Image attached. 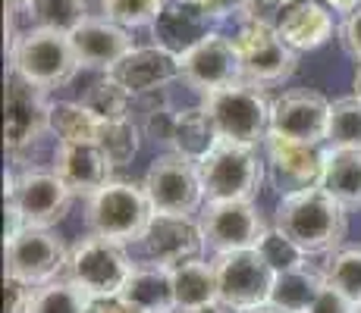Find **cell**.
<instances>
[{
	"label": "cell",
	"instance_id": "cell-1",
	"mask_svg": "<svg viewBox=\"0 0 361 313\" xmlns=\"http://www.w3.org/2000/svg\"><path fill=\"white\" fill-rule=\"evenodd\" d=\"M270 222L283 235H289L308 257L327 260L330 254L345 248L343 241L349 235V207L339 204L324 185H314L283 194L276 200Z\"/></svg>",
	"mask_w": 361,
	"mask_h": 313
},
{
	"label": "cell",
	"instance_id": "cell-2",
	"mask_svg": "<svg viewBox=\"0 0 361 313\" xmlns=\"http://www.w3.org/2000/svg\"><path fill=\"white\" fill-rule=\"evenodd\" d=\"M274 13L261 0H245V6L235 16V51L242 63V79L255 82L261 88H276L289 82L298 69V53L276 32V23L267 16Z\"/></svg>",
	"mask_w": 361,
	"mask_h": 313
},
{
	"label": "cell",
	"instance_id": "cell-3",
	"mask_svg": "<svg viewBox=\"0 0 361 313\" xmlns=\"http://www.w3.org/2000/svg\"><path fill=\"white\" fill-rule=\"evenodd\" d=\"M151 217L154 207L145 194V185L129 179H114L85 198V232L116 245H138Z\"/></svg>",
	"mask_w": 361,
	"mask_h": 313
},
{
	"label": "cell",
	"instance_id": "cell-4",
	"mask_svg": "<svg viewBox=\"0 0 361 313\" xmlns=\"http://www.w3.org/2000/svg\"><path fill=\"white\" fill-rule=\"evenodd\" d=\"M201 107L211 116L220 141L264 144L270 135V107L274 97L255 82H233L211 94H201Z\"/></svg>",
	"mask_w": 361,
	"mask_h": 313
},
{
	"label": "cell",
	"instance_id": "cell-5",
	"mask_svg": "<svg viewBox=\"0 0 361 313\" xmlns=\"http://www.w3.org/2000/svg\"><path fill=\"white\" fill-rule=\"evenodd\" d=\"M198 166L207 200H255L267 185V160L261 144L217 141Z\"/></svg>",
	"mask_w": 361,
	"mask_h": 313
},
{
	"label": "cell",
	"instance_id": "cell-6",
	"mask_svg": "<svg viewBox=\"0 0 361 313\" xmlns=\"http://www.w3.org/2000/svg\"><path fill=\"white\" fill-rule=\"evenodd\" d=\"M10 69L35 85L54 91V88L69 85L82 66L66 32L32 25V29L19 32V38L10 44Z\"/></svg>",
	"mask_w": 361,
	"mask_h": 313
},
{
	"label": "cell",
	"instance_id": "cell-7",
	"mask_svg": "<svg viewBox=\"0 0 361 313\" xmlns=\"http://www.w3.org/2000/svg\"><path fill=\"white\" fill-rule=\"evenodd\" d=\"M142 185L154 213H166V217H198L201 207L207 204L198 160L173 154V151L151 160Z\"/></svg>",
	"mask_w": 361,
	"mask_h": 313
},
{
	"label": "cell",
	"instance_id": "cell-8",
	"mask_svg": "<svg viewBox=\"0 0 361 313\" xmlns=\"http://www.w3.org/2000/svg\"><path fill=\"white\" fill-rule=\"evenodd\" d=\"M51 113H54L51 91L10 69L6 72V91H4L6 154L19 160L25 151H32L35 144L44 141V135H51Z\"/></svg>",
	"mask_w": 361,
	"mask_h": 313
},
{
	"label": "cell",
	"instance_id": "cell-9",
	"mask_svg": "<svg viewBox=\"0 0 361 313\" xmlns=\"http://www.w3.org/2000/svg\"><path fill=\"white\" fill-rule=\"evenodd\" d=\"M135 260L129 257L126 245L88 235L69 245V263H66V279L75 282L88 298H116L123 295Z\"/></svg>",
	"mask_w": 361,
	"mask_h": 313
},
{
	"label": "cell",
	"instance_id": "cell-10",
	"mask_svg": "<svg viewBox=\"0 0 361 313\" xmlns=\"http://www.w3.org/2000/svg\"><path fill=\"white\" fill-rule=\"evenodd\" d=\"M4 198L16 200L25 226L54 229L66 219L75 194L51 166H16L4 172Z\"/></svg>",
	"mask_w": 361,
	"mask_h": 313
},
{
	"label": "cell",
	"instance_id": "cell-11",
	"mask_svg": "<svg viewBox=\"0 0 361 313\" xmlns=\"http://www.w3.org/2000/svg\"><path fill=\"white\" fill-rule=\"evenodd\" d=\"M214 276H217V298L233 310H248L270 301L276 273L258 248L214 254Z\"/></svg>",
	"mask_w": 361,
	"mask_h": 313
},
{
	"label": "cell",
	"instance_id": "cell-12",
	"mask_svg": "<svg viewBox=\"0 0 361 313\" xmlns=\"http://www.w3.org/2000/svg\"><path fill=\"white\" fill-rule=\"evenodd\" d=\"M4 250L6 276H16L35 288L60 279L69 263V245L63 241V235L41 226H25L13 241H4Z\"/></svg>",
	"mask_w": 361,
	"mask_h": 313
},
{
	"label": "cell",
	"instance_id": "cell-13",
	"mask_svg": "<svg viewBox=\"0 0 361 313\" xmlns=\"http://www.w3.org/2000/svg\"><path fill=\"white\" fill-rule=\"evenodd\" d=\"M204 248L211 254L258 248L270 222L264 219L255 200H207L198 213Z\"/></svg>",
	"mask_w": 361,
	"mask_h": 313
},
{
	"label": "cell",
	"instance_id": "cell-14",
	"mask_svg": "<svg viewBox=\"0 0 361 313\" xmlns=\"http://www.w3.org/2000/svg\"><path fill=\"white\" fill-rule=\"evenodd\" d=\"M179 79L195 97L242 82V63L233 34L211 32L179 57Z\"/></svg>",
	"mask_w": 361,
	"mask_h": 313
},
{
	"label": "cell",
	"instance_id": "cell-15",
	"mask_svg": "<svg viewBox=\"0 0 361 313\" xmlns=\"http://www.w3.org/2000/svg\"><path fill=\"white\" fill-rule=\"evenodd\" d=\"M261 148H264V160H267V182L280 191V198L324 182L327 148H321V144L293 141V138L270 132Z\"/></svg>",
	"mask_w": 361,
	"mask_h": 313
},
{
	"label": "cell",
	"instance_id": "cell-16",
	"mask_svg": "<svg viewBox=\"0 0 361 313\" xmlns=\"http://www.w3.org/2000/svg\"><path fill=\"white\" fill-rule=\"evenodd\" d=\"M330 107L327 94L314 91V88H289V91L274 97L270 107V132L283 138L305 144H327L330 129Z\"/></svg>",
	"mask_w": 361,
	"mask_h": 313
},
{
	"label": "cell",
	"instance_id": "cell-17",
	"mask_svg": "<svg viewBox=\"0 0 361 313\" xmlns=\"http://www.w3.org/2000/svg\"><path fill=\"white\" fill-rule=\"evenodd\" d=\"M204 232H201L198 217H166V213H154L138 238V254L142 260L161 263V267L176 269L179 263L198 260L204 254Z\"/></svg>",
	"mask_w": 361,
	"mask_h": 313
},
{
	"label": "cell",
	"instance_id": "cell-18",
	"mask_svg": "<svg viewBox=\"0 0 361 313\" xmlns=\"http://www.w3.org/2000/svg\"><path fill=\"white\" fill-rule=\"evenodd\" d=\"M69 41L79 57V66L92 69V72H114L116 63L135 47L129 29L110 23L107 16H88L85 23L69 32Z\"/></svg>",
	"mask_w": 361,
	"mask_h": 313
},
{
	"label": "cell",
	"instance_id": "cell-19",
	"mask_svg": "<svg viewBox=\"0 0 361 313\" xmlns=\"http://www.w3.org/2000/svg\"><path fill=\"white\" fill-rule=\"evenodd\" d=\"M51 170L66 182L75 198H92L98 188L114 182L116 166L101 151V144H66L57 141L51 157Z\"/></svg>",
	"mask_w": 361,
	"mask_h": 313
},
{
	"label": "cell",
	"instance_id": "cell-20",
	"mask_svg": "<svg viewBox=\"0 0 361 313\" xmlns=\"http://www.w3.org/2000/svg\"><path fill=\"white\" fill-rule=\"evenodd\" d=\"M217 25V19L195 0H164L161 16L151 25V38L157 47L183 57L189 47H195L201 38H207Z\"/></svg>",
	"mask_w": 361,
	"mask_h": 313
},
{
	"label": "cell",
	"instance_id": "cell-21",
	"mask_svg": "<svg viewBox=\"0 0 361 313\" xmlns=\"http://www.w3.org/2000/svg\"><path fill=\"white\" fill-rule=\"evenodd\" d=\"M114 75L135 97L154 94V91H161V88H170V85H176V82H183L179 79V57L157 44L132 47L126 57L116 63Z\"/></svg>",
	"mask_w": 361,
	"mask_h": 313
},
{
	"label": "cell",
	"instance_id": "cell-22",
	"mask_svg": "<svg viewBox=\"0 0 361 313\" xmlns=\"http://www.w3.org/2000/svg\"><path fill=\"white\" fill-rule=\"evenodd\" d=\"M276 32L295 53H311L333 38V10H327L321 0H302L280 13Z\"/></svg>",
	"mask_w": 361,
	"mask_h": 313
},
{
	"label": "cell",
	"instance_id": "cell-23",
	"mask_svg": "<svg viewBox=\"0 0 361 313\" xmlns=\"http://www.w3.org/2000/svg\"><path fill=\"white\" fill-rule=\"evenodd\" d=\"M123 301L142 313H176V288H173V269L151 260H135L126 285Z\"/></svg>",
	"mask_w": 361,
	"mask_h": 313
},
{
	"label": "cell",
	"instance_id": "cell-24",
	"mask_svg": "<svg viewBox=\"0 0 361 313\" xmlns=\"http://www.w3.org/2000/svg\"><path fill=\"white\" fill-rule=\"evenodd\" d=\"M217 129H214L211 116L204 113V107H201V97H195L192 103H183V110H179L176 122H173V135H170V144H166V151H173V154H183L189 160H204L211 154L214 148H217Z\"/></svg>",
	"mask_w": 361,
	"mask_h": 313
},
{
	"label": "cell",
	"instance_id": "cell-25",
	"mask_svg": "<svg viewBox=\"0 0 361 313\" xmlns=\"http://www.w3.org/2000/svg\"><path fill=\"white\" fill-rule=\"evenodd\" d=\"M324 288H327L324 267L305 263V267L289 269V273H276L274 291H270V304L283 307L286 313H311V307L317 304Z\"/></svg>",
	"mask_w": 361,
	"mask_h": 313
},
{
	"label": "cell",
	"instance_id": "cell-26",
	"mask_svg": "<svg viewBox=\"0 0 361 313\" xmlns=\"http://www.w3.org/2000/svg\"><path fill=\"white\" fill-rule=\"evenodd\" d=\"M173 288H176V310L179 313H195L201 307H207V304L220 301L214 263L204 260V257L179 263V267L173 269Z\"/></svg>",
	"mask_w": 361,
	"mask_h": 313
},
{
	"label": "cell",
	"instance_id": "cell-27",
	"mask_svg": "<svg viewBox=\"0 0 361 313\" xmlns=\"http://www.w3.org/2000/svg\"><path fill=\"white\" fill-rule=\"evenodd\" d=\"M339 204L361 210V151L358 148H327L321 182Z\"/></svg>",
	"mask_w": 361,
	"mask_h": 313
},
{
	"label": "cell",
	"instance_id": "cell-28",
	"mask_svg": "<svg viewBox=\"0 0 361 313\" xmlns=\"http://www.w3.org/2000/svg\"><path fill=\"white\" fill-rule=\"evenodd\" d=\"M82 103L98 120L107 122V120H129V116H135L138 97L114 72H98L92 79V85L85 88V94H82Z\"/></svg>",
	"mask_w": 361,
	"mask_h": 313
},
{
	"label": "cell",
	"instance_id": "cell-29",
	"mask_svg": "<svg viewBox=\"0 0 361 313\" xmlns=\"http://www.w3.org/2000/svg\"><path fill=\"white\" fill-rule=\"evenodd\" d=\"M104 120L92 113L82 101H54L51 135L66 144H98Z\"/></svg>",
	"mask_w": 361,
	"mask_h": 313
},
{
	"label": "cell",
	"instance_id": "cell-30",
	"mask_svg": "<svg viewBox=\"0 0 361 313\" xmlns=\"http://www.w3.org/2000/svg\"><path fill=\"white\" fill-rule=\"evenodd\" d=\"M142 125H138L135 116H129V120H107L101 125V151L110 157V163L116 166V170H123V166H129L132 160L138 157V148H142Z\"/></svg>",
	"mask_w": 361,
	"mask_h": 313
},
{
	"label": "cell",
	"instance_id": "cell-31",
	"mask_svg": "<svg viewBox=\"0 0 361 313\" xmlns=\"http://www.w3.org/2000/svg\"><path fill=\"white\" fill-rule=\"evenodd\" d=\"M29 16L38 29H57L69 34L92 13H88V0H32Z\"/></svg>",
	"mask_w": 361,
	"mask_h": 313
},
{
	"label": "cell",
	"instance_id": "cell-32",
	"mask_svg": "<svg viewBox=\"0 0 361 313\" xmlns=\"http://www.w3.org/2000/svg\"><path fill=\"white\" fill-rule=\"evenodd\" d=\"M327 148H358L361 151V101L355 94L333 101Z\"/></svg>",
	"mask_w": 361,
	"mask_h": 313
},
{
	"label": "cell",
	"instance_id": "cell-33",
	"mask_svg": "<svg viewBox=\"0 0 361 313\" xmlns=\"http://www.w3.org/2000/svg\"><path fill=\"white\" fill-rule=\"evenodd\" d=\"M88 307H92V298L66 276H60L38 288L32 313H88Z\"/></svg>",
	"mask_w": 361,
	"mask_h": 313
},
{
	"label": "cell",
	"instance_id": "cell-34",
	"mask_svg": "<svg viewBox=\"0 0 361 313\" xmlns=\"http://www.w3.org/2000/svg\"><path fill=\"white\" fill-rule=\"evenodd\" d=\"M324 276L352 304H361V248H339L324 260Z\"/></svg>",
	"mask_w": 361,
	"mask_h": 313
},
{
	"label": "cell",
	"instance_id": "cell-35",
	"mask_svg": "<svg viewBox=\"0 0 361 313\" xmlns=\"http://www.w3.org/2000/svg\"><path fill=\"white\" fill-rule=\"evenodd\" d=\"M101 16L123 29H151L154 19L161 16L164 0H98Z\"/></svg>",
	"mask_w": 361,
	"mask_h": 313
},
{
	"label": "cell",
	"instance_id": "cell-36",
	"mask_svg": "<svg viewBox=\"0 0 361 313\" xmlns=\"http://www.w3.org/2000/svg\"><path fill=\"white\" fill-rule=\"evenodd\" d=\"M258 250L264 254V260L274 267V273H289V269H298L311 260V257L305 254L289 235H283L274 222H270L267 232H264V238L258 241Z\"/></svg>",
	"mask_w": 361,
	"mask_h": 313
},
{
	"label": "cell",
	"instance_id": "cell-37",
	"mask_svg": "<svg viewBox=\"0 0 361 313\" xmlns=\"http://www.w3.org/2000/svg\"><path fill=\"white\" fill-rule=\"evenodd\" d=\"M38 288L16 276H4V313H32Z\"/></svg>",
	"mask_w": 361,
	"mask_h": 313
},
{
	"label": "cell",
	"instance_id": "cell-38",
	"mask_svg": "<svg viewBox=\"0 0 361 313\" xmlns=\"http://www.w3.org/2000/svg\"><path fill=\"white\" fill-rule=\"evenodd\" d=\"M339 44H343V51L352 60L361 63V10L343 19V25H339Z\"/></svg>",
	"mask_w": 361,
	"mask_h": 313
},
{
	"label": "cell",
	"instance_id": "cell-39",
	"mask_svg": "<svg viewBox=\"0 0 361 313\" xmlns=\"http://www.w3.org/2000/svg\"><path fill=\"white\" fill-rule=\"evenodd\" d=\"M355 310V304L349 301V298L343 295V291H336L333 285L327 282V288L321 291V298H317V304L311 307V313H352Z\"/></svg>",
	"mask_w": 361,
	"mask_h": 313
},
{
	"label": "cell",
	"instance_id": "cell-40",
	"mask_svg": "<svg viewBox=\"0 0 361 313\" xmlns=\"http://www.w3.org/2000/svg\"><path fill=\"white\" fill-rule=\"evenodd\" d=\"M195 4H201L207 13H211L217 23H224V19H235L239 16V10L245 6V0H195Z\"/></svg>",
	"mask_w": 361,
	"mask_h": 313
},
{
	"label": "cell",
	"instance_id": "cell-41",
	"mask_svg": "<svg viewBox=\"0 0 361 313\" xmlns=\"http://www.w3.org/2000/svg\"><path fill=\"white\" fill-rule=\"evenodd\" d=\"M32 10V0H4V13H6V44H13V41L19 38V32H16V19L23 16V13H29Z\"/></svg>",
	"mask_w": 361,
	"mask_h": 313
},
{
	"label": "cell",
	"instance_id": "cell-42",
	"mask_svg": "<svg viewBox=\"0 0 361 313\" xmlns=\"http://www.w3.org/2000/svg\"><path fill=\"white\" fill-rule=\"evenodd\" d=\"M88 313H142V310L132 307L129 301H123V298L116 295V298H92Z\"/></svg>",
	"mask_w": 361,
	"mask_h": 313
},
{
	"label": "cell",
	"instance_id": "cell-43",
	"mask_svg": "<svg viewBox=\"0 0 361 313\" xmlns=\"http://www.w3.org/2000/svg\"><path fill=\"white\" fill-rule=\"evenodd\" d=\"M327 10H333V13H343V19L345 16H352L355 10H361V0H321Z\"/></svg>",
	"mask_w": 361,
	"mask_h": 313
},
{
	"label": "cell",
	"instance_id": "cell-44",
	"mask_svg": "<svg viewBox=\"0 0 361 313\" xmlns=\"http://www.w3.org/2000/svg\"><path fill=\"white\" fill-rule=\"evenodd\" d=\"M264 6H270L274 13H283V10H289V6H295V4H302V0H261Z\"/></svg>",
	"mask_w": 361,
	"mask_h": 313
},
{
	"label": "cell",
	"instance_id": "cell-45",
	"mask_svg": "<svg viewBox=\"0 0 361 313\" xmlns=\"http://www.w3.org/2000/svg\"><path fill=\"white\" fill-rule=\"evenodd\" d=\"M235 313H286L283 307H276V304H258V307H248V310H235Z\"/></svg>",
	"mask_w": 361,
	"mask_h": 313
},
{
	"label": "cell",
	"instance_id": "cell-46",
	"mask_svg": "<svg viewBox=\"0 0 361 313\" xmlns=\"http://www.w3.org/2000/svg\"><path fill=\"white\" fill-rule=\"evenodd\" d=\"M195 313H235V310L226 307L224 301H214V304H207V307H201V310H195Z\"/></svg>",
	"mask_w": 361,
	"mask_h": 313
},
{
	"label": "cell",
	"instance_id": "cell-47",
	"mask_svg": "<svg viewBox=\"0 0 361 313\" xmlns=\"http://www.w3.org/2000/svg\"><path fill=\"white\" fill-rule=\"evenodd\" d=\"M352 94L361 101V63H358V69H355V79H352Z\"/></svg>",
	"mask_w": 361,
	"mask_h": 313
},
{
	"label": "cell",
	"instance_id": "cell-48",
	"mask_svg": "<svg viewBox=\"0 0 361 313\" xmlns=\"http://www.w3.org/2000/svg\"><path fill=\"white\" fill-rule=\"evenodd\" d=\"M352 313H361V304H355V310H352Z\"/></svg>",
	"mask_w": 361,
	"mask_h": 313
},
{
	"label": "cell",
	"instance_id": "cell-49",
	"mask_svg": "<svg viewBox=\"0 0 361 313\" xmlns=\"http://www.w3.org/2000/svg\"><path fill=\"white\" fill-rule=\"evenodd\" d=\"M176 313H179V310H176Z\"/></svg>",
	"mask_w": 361,
	"mask_h": 313
}]
</instances>
